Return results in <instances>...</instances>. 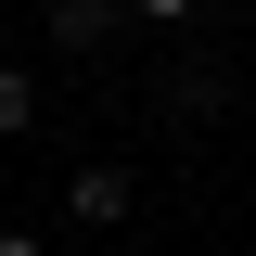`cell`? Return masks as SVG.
<instances>
[{
  "mask_svg": "<svg viewBox=\"0 0 256 256\" xmlns=\"http://www.w3.org/2000/svg\"><path fill=\"white\" fill-rule=\"evenodd\" d=\"M128 38V0H52V52H77V64H102Z\"/></svg>",
  "mask_w": 256,
  "mask_h": 256,
  "instance_id": "1",
  "label": "cell"
},
{
  "mask_svg": "<svg viewBox=\"0 0 256 256\" xmlns=\"http://www.w3.org/2000/svg\"><path fill=\"white\" fill-rule=\"evenodd\" d=\"M64 205H77V230H116L128 205H141V180H128V166H77V180H64Z\"/></svg>",
  "mask_w": 256,
  "mask_h": 256,
  "instance_id": "2",
  "label": "cell"
},
{
  "mask_svg": "<svg viewBox=\"0 0 256 256\" xmlns=\"http://www.w3.org/2000/svg\"><path fill=\"white\" fill-rule=\"evenodd\" d=\"M26 116H38V77H26V64H0V141H13Z\"/></svg>",
  "mask_w": 256,
  "mask_h": 256,
  "instance_id": "3",
  "label": "cell"
},
{
  "mask_svg": "<svg viewBox=\"0 0 256 256\" xmlns=\"http://www.w3.org/2000/svg\"><path fill=\"white\" fill-rule=\"evenodd\" d=\"M141 13H154V26H180V13H192V0H128V26H141Z\"/></svg>",
  "mask_w": 256,
  "mask_h": 256,
  "instance_id": "4",
  "label": "cell"
},
{
  "mask_svg": "<svg viewBox=\"0 0 256 256\" xmlns=\"http://www.w3.org/2000/svg\"><path fill=\"white\" fill-rule=\"evenodd\" d=\"M0 256H38V230H0Z\"/></svg>",
  "mask_w": 256,
  "mask_h": 256,
  "instance_id": "5",
  "label": "cell"
}]
</instances>
